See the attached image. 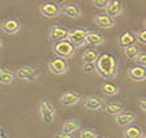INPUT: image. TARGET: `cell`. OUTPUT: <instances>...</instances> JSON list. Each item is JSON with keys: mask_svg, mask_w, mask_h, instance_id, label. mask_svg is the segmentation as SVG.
Masks as SVG:
<instances>
[{"mask_svg": "<svg viewBox=\"0 0 146 138\" xmlns=\"http://www.w3.org/2000/svg\"><path fill=\"white\" fill-rule=\"evenodd\" d=\"M95 71L104 80H113L117 74V59L111 53H102L95 61Z\"/></svg>", "mask_w": 146, "mask_h": 138, "instance_id": "obj_1", "label": "cell"}, {"mask_svg": "<svg viewBox=\"0 0 146 138\" xmlns=\"http://www.w3.org/2000/svg\"><path fill=\"white\" fill-rule=\"evenodd\" d=\"M76 48L70 44L68 40H61L54 44V53L58 56L59 59H70L74 53Z\"/></svg>", "mask_w": 146, "mask_h": 138, "instance_id": "obj_2", "label": "cell"}, {"mask_svg": "<svg viewBox=\"0 0 146 138\" xmlns=\"http://www.w3.org/2000/svg\"><path fill=\"white\" fill-rule=\"evenodd\" d=\"M86 34H88V30H86V29H82V28L72 29V30H69V33H68L67 40L74 47V48L82 47L86 43Z\"/></svg>", "mask_w": 146, "mask_h": 138, "instance_id": "obj_3", "label": "cell"}, {"mask_svg": "<svg viewBox=\"0 0 146 138\" xmlns=\"http://www.w3.org/2000/svg\"><path fill=\"white\" fill-rule=\"evenodd\" d=\"M39 111H40V117H42V121L46 125H50V124L54 123L55 115H56V110H55L54 104L51 102H48L47 99L42 100L39 106Z\"/></svg>", "mask_w": 146, "mask_h": 138, "instance_id": "obj_4", "label": "cell"}, {"mask_svg": "<svg viewBox=\"0 0 146 138\" xmlns=\"http://www.w3.org/2000/svg\"><path fill=\"white\" fill-rule=\"evenodd\" d=\"M39 71H36L34 68L30 67H21L18 68L17 72H16V76H17L18 80H22V81H35L38 77H39Z\"/></svg>", "mask_w": 146, "mask_h": 138, "instance_id": "obj_5", "label": "cell"}, {"mask_svg": "<svg viewBox=\"0 0 146 138\" xmlns=\"http://www.w3.org/2000/svg\"><path fill=\"white\" fill-rule=\"evenodd\" d=\"M40 12L47 18H54L61 13V8L59 4L54 3V1H44L40 5Z\"/></svg>", "mask_w": 146, "mask_h": 138, "instance_id": "obj_6", "label": "cell"}, {"mask_svg": "<svg viewBox=\"0 0 146 138\" xmlns=\"http://www.w3.org/2000/svg\"><path fill=\"white\" fill-rule=\"evenodd\" d=\"M48 69L51 73L60 76V74L67 73L69 71V64L64 59H55V60L48 63Z\"/></svg>", "mask_w": 146, "mask_h": 138, "instance_id": "obj_7", "label": "cell"}, {"mask_svg": "<svg viewBox=\"0 0 146 138\" xmlns=\"http://www.w3.org/2000/svg\"><path fill=\"white\" fill-rule=\"evenodd\" d=\"M68 33H69V30L67 28H64L63 25H54L51 28V31H50V38L55 43H58L61 40H67Z\"/></svg>", "mask_w": 146, "mask_h": 138, "instance_id": "obj_8", "label": "cell"}, {"mask_svg": "<svg viewBox=\"0 0 146 138\" xmlns=\"http://www.w3.org/2000/svg\"><path fill=\"white\" fill-rule=\"evenodd\" d=\"M136 40H137V34L136 33H133V31H131V30H125L117 37V44H119V47L127 48V47L134 44Z\"/></svg>", "mask_w": 146, "mask_h": 138, "instance_id": "obj_9", "label": "cell"}, {"mask_svg": "<svg viewBox=\"0 0 146 138\" xmlns=\"http://www.w3.org/2000/svg\"><path fill=\"white\" fill-rule=\"evenodd\" d=\"M128 77L132 81H145L146 80V68L141 65H133L128 69Z\"/></svg>", "mask_w": 146, "mask_h": 138, "instance_id": "obj_10", "label": "cell"}, {"mask_svg": "<svg viewBox=\"0 0 146 138\" xmlns=\"http://www.w3.org/2000/svg\"><path fill=\"white\" fill-rule=\"evenodd\" d=\"M63 13L70 18H77V17H81L82 16V11L81 7L78 5L77 3H67L64 4L63 8H61Z\"/></svg>", "mask_w": 146, "mask_h": 138, "instance_id": "obj_11", "label": "cell"}, {"mask_svg": "<svg viewBox=\"0 0 146 138\" xmlns=\"http://www.w3.org/2000/svg\"><path fill=\"white\" fill-rule=\"evenodd\" d=\"M21 29V24L16 18H7L1 24V30L5 34H16Z\"/></svg>", "mask_w": 146, "mask_h": 138, "instance_id": "obj_12", "label": "cell"}, {"mask_svg": "<svg viewBox=\"0 0 146 138\" xmlns=\"http://www.w3.org/2000/svg\"><path fill=\"white\" fill-rule=\"evenodd\" d=\"M104 100L97 95H90L85 99V107L90 111H99L104 108Z\"/></svg>", "mask_w": 146, "mask_h": 138, "instance_id": "obj_13", "label": "cell"}, {"mask_svg": "<svg viewBox=\"0 0 146 138\" xmlns=\"http://www.w3.org/2000/svg\"><path fill=\"white\" fill-rule=\"evenodd\" d=\"M134 120H136V114L131 111H123L119 115H116V123L120 126L131 125Z\"/></svg>", "mask_w": 146, "mask_h": 138, "instance_id": "obj_14", "label": "cell"}, {"mask_svg": "<svg viewBox=\"0 0 146 138\" xmlns=\"http://www.w3.org/2000/svg\"><path fill=\"white\" fill-rule=\"evenodd\" d=\"M123 13V1L120 0H111L108 1V5L106 7V15L110 17H116V16Z\"/></svg>", "mask_w": 146, "mask_h": 138, "instance_id": "obj_15", "label": "cell"}, {"mask_svg": "<svg viewBox=\"0 0 146 138\" xmlns=\"http://www.w3.org/2000/svg\"><path fill=\"white\" fill-rule=\"evenodd\" d=\"M82 96L80 95V94H77V92H64L63 95H61L60 98V102L63 106H67V107H69V106H74L77 104L78 102H81Z\"/></svg>", "mask_w": 146, "mask_h": 138, "instance_id": "obj_16", "label": "cell"}, {"mask_svg": "<svg viewBox=\"0 0 146 138\" xmlns=\"http://www.w3.org/2000/svg\"><path fill=\"white\" fill-rule=\"evenodd\" d=\"M95 24L102 29H108L115 26V18L110 17L106 13H99V15L95 16Z\"/></svg>", "mask_w": 146, "mask_h": 138, "instance_id": "obj_17", "label": "cell"}, {"mask_svg": "<svg viewBox=\"0 0 146 138\" xmlns=\"http://www.w3.org/2000/svg\"><path fill=\"white\" fill-rule=\"evenodd\" d=\"M104 42V37L98 31H88L86 34V43L91 46H100Z\"/></svg>", "mask_w": 146, "mask_h": 138, "instance_id": "obj_18", "label": "cell"}, {"mask_svg": "<svg viewBox=\"0 0 146 138\" xmlns=\"http://www.w3.org/2000/svg\"><path fill=\"white\" fill-rule=\"evenodd\" d=\"M81 128V123L78 120H67L63 124V132L61 133H67V134H73L74 132H77Z\"/></svg>", "mask_w": 146, "mask_h": 138, "instance_id": "obj_19", "label": "cell"}, {"mask_svg": "<svg viewBox=\"0 0 146 138\" xmlns=\"http://www.w3.org/2000/svg\"><path fill=\"white\" fill-rule=\"evenodd\" d=\"M123 135H124V138H141L143 135V133H142V129H141L140 126L131 125L124 130Z\"/></svg>", "mask_w": 146, "mask_h": 138, "instance_id": "obj_20", "label": "cell"}, {"mask_svg": "<svg viewBox=\"0 0 146 138\" xmlns=\"http://www.w3.org/2000/svg\"><path fill=\"white\" fill-rule=\"evenodd\" d=\"M98 56H99V53H98V51L95 48H89L86 50L85 52H84V55H82V60H84V64H95V61H97Z\"/></svg>", "mask_w": 146, "mask_h": 138, "instance_id": "obj_21", "label": "cell"}, {"mask_svg": "<svg viewBox=\"0 0 146 138\" xmlns=\"http://www.w3.org/2000/svg\"><path fill=\"white\" fill-rule=\"evenodd\" d=\"M104 110H106L107 114L116 116V115H119L120 112L124 111V107H123L121 103H108V104L104 106Z\"/></svg>", "mask_w": 146, "mask_h": 138, "instance_id": "obj_22", "label": "cell"}, {"mask_svg": "<svg viewBox=\"0 0 146 138\" xmlns=\"http://www.w3.org/2000/svg\"><path fill=\"white\" fill-rule=\"evenodd\" d=\"M102 91H103V94L110 95V96L116 95L119 92V86L112 82H104L103 85H102Z\"/></svg>", "mask_w": 146, "mask_h": 138, "instance_id": "obj_23", "label": "cell"}, {"mask_svg": "<svg viewBox=\"0 0 146 138\" xmlns=\"http://www.w3.org/2000/svg\"><path fill=\"white\" fill-rule=\"evenodd\" d=\"M15 80V73L8 69H0V83H4V85H8V83H12Z\"/></svg>", "mask_w": 146, "mask_h": 138, "instance_id": "obj_24", "label": "cell"}, {"mask_svg": "<svg viewBox=\"0 0 146 138\" xmlns=\"http://www.w3.org/2000/svg\"><path fill=\"white\" fill-rule=\"evenodd\" d=\"M140 53H141V48L137 44H132V46L125 48V56L128 59H131V60H136Z\"/></svg>", "mask_w": 146, "mask_h": 138, "instance_id": "obj_25", "label": "cell"}, {"mask_svg": "<svg viewBox=\"0 0 146 138\" xmlns=\"http://www.w3.org/2000/svg\"><path fill=\"white\" fill-rule=\"evenodd\" d=\"M97 137V132L94 129H84L80 134V138H95Z\"/></svg>", "mask_w": 146, "mask_h": 138, "instance_id": "obj_26", "label": "cell"}, {"mask_svg": "<svg viewBox=\"0 0 146 138\" xmlns=\"http://www.w3.org/2000/svg\"><path fill=\"white\" fill-rule=\"evenodd\" d=\"M95 8H99V9H106V7L108 5V0H94L93 1Z\"/></svg>", "mask_w": 146, "mask_h": 138, "instance_id": "obj_27", "label": "cell"}, {"mask_svg": "<svg viewBox=\"0 0 146 138\" xmlns=\"http://www.w3.org/2000/svg\"><path fill=\"white\" fill-rule=\"evenodd\" d=\"M137 40L142 44H146V29H142L137 33Z\"/></svg>", "mask_w": 146, "mask_h": 138, "instance_id": "obj_28", "label": "cell"}, {"mask_svg": "<svg viewBox=\"0 0 146 138\" xmlns=\"http://www.w3.org/2000/svg\"><path fill=\"white\" fill-rule=\"evenodd\" d=\"M136 61L138 63V65L146 68V52H141L140 55H138V57L136 59Z\"/></svg>", "mask_w": 146, "mask_h": 138, "instance_id": "obj_29", "label": "cell"}, {"mask_svg": "<svg viewBox=\"0 0 146 138\" xmlns=\"http://www.w3.org/2000/svg\"><path fill=\"white\" fill-rule=\"evenodd\" d=\"M84 72L85 73H91L93 71H95V65L94 64H84Z\"/></svg>", "mask_w": 146, "mask_h": 138, "instance_id": "obj_30", "label": "cell"}, {"mask_svg": "<svg viewBox=\"0 0 146 138\" xmlns=\"http://www.w3.org/2000/svg\"><path fill=\"white\" fill-rule=\"evenodd\" d=\"M55 138H76L73 134H67V133H58L55 134Z\"/></svg>", "mask_w": 146, "mask_h": 138, "instance_id": "obj_31", "label": "cell"}, {"mask_svg": "<svg viewBox=\"0 0 146 138\" xmlns=\"http://www.w3.org/2000/svg\"><path fill=\"white\" fill-rule=\"evenodd\" d=\"M138 106H140V108L146 114V99H140V100H138Z\"/></svg>", "mask_w": 146, "mask_h": 138, "instance_id": "obj_32", "label": "cell"}, {"mask_svg": "<svg viewBox=\"0 0 146 138\" xmlns=\"http://www.w3.org/2000/svg\"><path fill=\"white\" fill-rule=\"evenodd\" d=\"M0 138H8V137H7V134L4 133L3 129H0Z\"/></svg>", "mask_w": 146, "mask_h": 138, "instance_id": "obj_33", "label": "cell"}, {"mask_svg": "<svg viewBox=\"0 0 146 138\" xmlns=\"http://www.w3.org/2000/svg\"><path fill=\"white\" fill-rule=\"evenodd\" d=\"M95 138H107V137H103V135H97Z\"/></svg>", "mask_w": 146, "mask_h": 138, "instance_id": "obj_34", "label": "cell"}, {"mask_svg": "<svg viewBox=\"0 0 146 138\" xmlns=\"http://www.w3.org/2000/svg\"><path fill=\"white\" fill-rule=\"evenodd\" d=\"M1 46H3V40L0 39V48H1Z\"/></svg>", "mask_w": 146, "mask_h": 138, "instance_id": "obj_35", "label": "cell"}, {"mask_svg": "<svg viewBox=\"0 0 146 138\" xmlns=\"http://www.w3.org/2000/svg\"><path fill=\"white\" fill-rule=\"evenodd\" d=\"M141 138H146V134H143V135H142V137H141Z\"/></svg>", "mask_w": 146, "mask_h": 138, "instance_id": "obj_36", "label": "cell"}, {"mask_svg": "<svg viewBox=\"0 0 146 138\" xmlns=\"http://www.w3.org/2000/svg\"><path fill=\"white\" fill-rule=\"evenodd\" d=\"M145 26H146V20H145Z\"/></svg>", "mask_w": 146, "mask_h": 138, "instance_id": "obj_37", "label": "cell"}]
</instances>
